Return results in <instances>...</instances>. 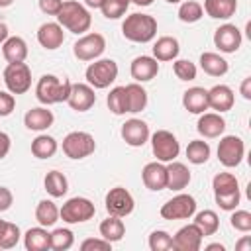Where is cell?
<instances>
[{
	"label": "cell",
	"instance_id": "58",
	"mask_svg": "<svg viewBox=\"0 0 251 251\" xmlns=\"http://www.w3.org/2000/svg\"><path fill=\"white\" fill-rule=\"evenodd\" d=\"M12 4H14V0H0V8H8Z\"/></svg>",
	"mask_w": 251,
	"mask_h": 251
},
{
	"label": "cell",
	"instance_id": "60",
	"mask_svg": "<svg viewBox=\"0 0 251 251\" xmlns=\"http://www.w3.org/2000/svg\"><path fill=\"white\" fill-rule=\"evenodd\" d=\"M2 226H4V220H0V229H2Z\"/></svg>",
	"mask_w": 251,
	"mask_h": 251
},
{
	"label": "cell",
	"instance_id": "12",
	"mask_svg": "<svg viewBox=\"0 0 251 251\" xmlns=\"http://www.w3.org/2000/svg\"><path fill=\"white\" fill-rule=\"evenodd\" d=\"M104 204H106V212L110 216H118V218H126L133 212L135 208V200L133 196L129 194V190H126L124 186H114L108 190L106 198H104Z\"/></svg>",
	"mask_w": 251,
	"mask_h": 251
},
{
	"label": "cell",
	"instance_id": "5",
	"mask_svg": "<svg viewBox=\"0 0 251 251\" xmlns=\"http://www.w3.org/2000/svg\"><path fill=\"white\" fill-rule=\"evenodd\" d=\"M96 214V206L92 200L84 196H75L69 198L61 208H59V218L67 224H84L92 220Z\"/></svg>",
	"mask_w": 251,
	"mask_h": 251
},
{
	"label": "cell",
	"instance_id": "3",
	"mask_svg": "<svg viewBox=\"0 0 251 251\" xmlns=\"http://www.w3.org/2000/svg\"><path fill=\"white\" fill-rule=\"evenodd\" d=\"M73 82L69 78H59L57 75H43L35 84V98L43 106L67 102Z\"/></svg>",
	"mask_w": 251,
	"mask_h": 251
},
{
	"label": "cell",
	"instance_id": "18",
	"mask_svg": "<svg viewBox=\"0 0 251 251\" xmlns=\"http://www.w3.org/2000/svg\"><path fill=\"white\" fill-rule=\"evenodd\" d=\"M129 73H131V78L135 82H149L159 73V61L155 57H149V55H139L131 61Z\"/></svg>",
	"mask_w": 251,
	"mask_h": 251
},
{
	"label": "cell",
	"instance_id": "44",
	"mask_svg": "<svg viewBox=\"0 0 251 251\" xmlns=\"http://www.w3.org/2000/svg\"><path fill=\"white\" fill-rule=\"evenodd\" d=\"M173 73L176 75L178 80H194L198 69H196V65H194L192 61H188V59H175V63H173Z\"/></svg>",
	"mask_w": 251,
	"mask_h": 251
},
{
	"label": "cell",
	"instance_id": "14",
	"mask_svg": "<svg viewBox=\"0 0 251 251\" xmlns=\"http://www.w3.org/2000/svg\"><path fill=\"white\" fill-rule=\"evenodd\" d=\"M67 104L75 112H88L96 104V94L94 88L88 82H73L71 94L67 98Z\"/></svg>",
	"mask_w": 251,
	"mask_h": 251
},
{
	"label": "cell",
	"instance_id": "19",
	"mask_svg": "<svg viewBox=\"0 0 251 251\" xmlns=\"http://www.w3.org/2000/svg\"><path fill=\"white\" fill-rule=\"evenodd\" d=\"M141 178H143L145 188H149L153 192L165 190L167 188V167L161 161H151L143 167Z\"/></svg>",
	"mask_w": 251,
	"mask_h": 251
},
{
	"label": "cell",
	"instance_id": "40",
	"mask_svg": "<svg viewBox=\"0 0 251 251\" xmlns=\"http://www.w3.org/2000/svg\"><path fill=\"white\" fill-rule=\"evenodd\" d=\"M212 188H214V194L233 192V190H239V182H237L235 175H231V173H218L212 178Z\"/></svg>",
	"mask_w": 251,
	"mask_h": 251
},
{
	"label": "cell",
	"instance_id": "48",
	"mask_svg": "<svg viewBox=\"0 0 251 251\" xmlns=\"http://www.w3.org/2000/svg\"><path fill=\"white\" fill-rule=\"evenodd\" d=\"M16 108V98L12 92H4L0 90V118H6L14 112Z\"/></svg>",
	"mask_w": 251,
	"mask_h": 251
},
{
	"label": "cell",
	"instance_id": "37",
	"mask_svg": "<svg viewBox=\"0 0 251 251\" xmlns=\"http://www.w3.org/2000/svg\"><path fill=\"white\" fill-rule=\"evenodd\" d=\"M204 16V10H202V4L196 2V0H184L180 2L178 6V20L182 24H196L200 22Z\"/></svg>",
	"mask_w": 251,
	"mask_h": 251
},
{
	"label": "cell",
	"instance_id": "11",
	"mask_svg": "<svg viewBox=\"0 0 251 251\" xmlns=\"http://www.w3.org/2000/svg\"><path fill=\"white\" fill-rule=\"evenodd\" d=\"M245 157V143L241 137L237 135H224L218 143V161L227 167L233 169L237 167Z\"/></svg>",
	"mask_w": 251,
	"mask_h": 251
},
{
	"label": "cell",
	"instance_id": "27",
	"mask_svg": "<svg viewBox=\"0 0 251 251\" xmlns=\"http://www.w3.org/2000/svg\"><path fill=\"white\" fill-rule=\"evenodd\" d=\"M200 69L210 75V76H224L227 71H229V65L227 61L220 55V53H214V51H204L200 55Z\"/></svg>",
	"mask_w": 251,
	"mask_h": 251
},
{
	"label": "cell",
	"instance_id": "50",
	"mask_svg": "<svg viewBox=\"0 0 251 251\" xmlns=\"http://www.w3.org/2000/svg\"><path fill=\"white\" fill-rule=\"evenodd\" d=\"M14 204V194L8 186H0V212L10 210Z\"/></svg>",
	"mask_w": 251,
	"mask_h": 251
},
{
	"label": "cell",
	"instance_id": "17",
	"mask_svg": "<svg viewBox=\"0 0 251 251\" xmlns=\"http://www.w3.org/2000/svg\"><path fill=\"white\" fill-rule=\"evenodd\" d=\"M37 41L47 51L59 49L63 45V41H65L63 25L59 22H45V24H41L39 29H37Z\"/></svg>",
	"mask_w": 251,
	"mask_h": 251
},
{
	"label": "cell",
	"instance_id": "41",
	"mask_svg": "<svg viewBox=\"0 0 251 251\" xmlns=\"http://www.w3.org/2000/svg\"><path fill=\"white\" fill-rule=\"evenodd\" d=\"M20 237H22L20 227L16 224H12V222H4V226L0 229V249H12V247H16L18 241H20Z\"/></svg>",
	"mask_w": 251,
	"mask_h": 251
},
{
	"label": "cell",
	"instance_id": "33",
	"mask_svg": "<svg viewBox=\"0 0 251 251\" xmlns=\"http://www.w3.org/2000/svg\"><path fill=\"white\" fill-rule=\"evenodd\" d=\"M57 149H59L57 139L47 133H41L31 141V153L37 159H51L57 153Z\"/></svg>",
	"mask_w": 251,
	"mask_h": 251
},
{
	"label": "cell",
	"instance_id": "39",
	"mask_svg": "<svg viewBox=\"0 0 251 251\" xmlns=\"http://www.w3.org/2000/svg\"><path fill=\"white\" fill-rule=\"evenodd\" d=\"M108 110L116 116H124L127 112V98H126V86H114L106 98Z\"/></svg>",
	"mask_w": 251,
	"mask_h": 251
},
{
	"label": "cell",
	"instance_id": "28",
	"mask_svg": "<svg viewBox=\"0 0 251 251\" xmlns=\"http://www.w3.org/2000/svg\"><path fill=\"white\" fill-rule=\"evenodd\" d=\"M202 10L214 20H229L237 10V0H204Z\"/></svg>",
	"mask_w": 251,
	"mask_h": 251
},
{
	"label": "cell",
	"instance_id": "13",
	"mask_svg": "<svg viewBox=\"0 0 251 251\" xmlns=\"http://www.w3.org/2000/svg\"><path fill=\"white\" fill-rule=\"evenodd\" d=\"M241 41H243V35L239 27L233 24H222L214 31V45L222 53H235L241 47Z\"/></svg>",
	"mask_w": 251,
	"mask_h": 251
},
{
	"label": "cell",
	"instance_id": "21",
	"mask_svg": "<svg viewBox=\"0 0 251 251\" xmlns=\"http://www.w3.org/2000/svg\"><path fill=\"white\" fill-rule=\"evenodd\" d=\"M196 129L202 137L206 139H214V137H220L226 129V120L222 118V114L218 112H202L200 118H198V124H196Z\"/></svg>",
	"mask_w": 251,
	"mask_h": 251
},
{
	"label": "cell",
	"instance_id": "54",
	"mask_svg": "<svg viewBox=\"0 0 251 251\" xmlns=\"http://www.w3.org/2000/svg\"><path fill=\"white\" fill-rule=\"evenodd\" d=\"M10 37V31H8V25L4 22H0V45Z\"/></svg>",
	"mask_w": 251,
	"mask_h": 251
},
{
	"label": "cell",
	"instance_id": "35",
	"mask_svg": "<svg viewBox=\"0 0 251 251\" xmlns=\"http://www.w3.org/2000/svg\"><path fill=\"white\" fill-rule=\"evenodd\" d=\"M210 153H212V149H210L208 141H204V139H192L186 145V159L192 165H204L210 159Z\"/></svg>",
	"mask_w": 251,
	"mask_h": 251
},
{
	"label": "cell",
	"instance_id": "8",
	"mask_svg": "<svg viewBox=\"0 0 251 251\" xmlns=\"http://www.w3.org/2000/svg\"><path fill=\"white\" fill-rule=\"evenodd\" d=\"M159 212L163 220H190L196 212V200L194 196L180 192L171 200H167Z\"/></svg>",
	"mask_w": 251,
	"mask_h": 251
},
{
	"label": "cell",
	"instance_id": "47",
	"mask_svg": "<svg viewBox=\"0 0 251 251\" xmlns=\"http://www.w3.org/2000/svg\"><path fill=\"white\" fill-rule=\"evenodd\" d=\"M80 249L82 251H110L112 249V243L110 241H106V239H94V237H90V239H84L82 243H80Z\"/></svg>",
	"mask_w": 251,
	"mask_h": 251
},
{
	"label": "cell",
	"instance_id": "56",
	"mask_svg": "<svg viewBox=\"0 0 251 251\" xmlns=\"http://www.w3.org/2000/svg\"><path fill=\"white\" fill-rule=\"evenodd\" d=\"M226 247L222 245V243H210V245H206V251H224Z\"/></svg>",
	"mask_w": 251,
	"mask_h": 251
},
{
	"label": "cell",
	"instance_id": "7",
	"mask_svg": "<svg viewBox=\"0 0 251 251\" xmlns=\"http://www.w3.org/2000/svg\"><path fill=\"white\" fill-rule=\"evenodd\" d=\"M61 147H63V153L69 159L78 161V159H84V157L94 153L96 141L88 131H71V133L65 135Z\"/></svg>",
	"mask_w": 251,
	"mask_h": 251
},
{
	"label": "cell",
	"instance_id": "23",
	"mask_svg": "<svg viewBox=\"0 0 251 251\" xmlns=\"http://www.w3.org/2000/svg\"><path fill=\"white\" fill-rule=\"evenodd\" d=\"M55 122V116L51 110H47V106H37L25 112L24 116V126L31 131H45L47 127H51Z\"/></svg>",
	"mask_w": 251,
	"mask_h": 251
},
{
	"label": "cell",
	"instance_id": "31",
	"mask_svg": "<svg viewBox=\"0 0 251 251\" xmlns=\"http://www.w3.org/2000/svg\"><path fill=\"white\" fill-rule=\"evenodd\" d=\"M126 98H127V112L137 114L141 110H145L147 106V90L141 86V82H131L126 84Z\"/></svg>",
	"mask_w": 251,
	"mask_h": 251
},
{
	"label": "cell",
	"instance_id": "2",
	"mask_svg": "<svg viewBox=\"0 0 251 251\" xmlns=\"http://www.w3.org/2000/svg\"><path fill=\"white\" fill-rule=\"evenodd\" d=\"M122 33L127 41L133 43H149L157 35V20L149 14H129L122 24Z\"/></svg>",
	"mask_w": 251,
	"mask_h": 251
},
{
	"label": "cell",
	"instance_id": "38",
	"mask_svg": "<svg viewBox=\"0 0 251 251\" xmlns=\"http://www.w3.org/2000/svg\"><path fill=\"white\" fill-rule=\"evenodd\" d=\"M75 243V235L67 227H57L49 233V249L53 251H67Z\"/></svg>",
	"mask_w": 251,
	"mask_h": 251
},
{
	"label": "cell",
	"instance_id": "52",
	"mask_svg": "<svg viewBox=\"0 0 251 251\" xmlns=\"http://www.w3.org/2000/svg\"><path fill=\"white\" fill-rule=\"evenodd\" d=\"M239 92L245 100H251V76H245L241 80V86H239Z\"/></svg>",
	"mask_w": 251,
	"mask_h": 251
},
{
	"label": "cell",
	"instance_id": "9",
	"mask_svg": "<svg viewBox=\"0 0 251 251\" xmlns=\"http://www.w3.org/2000/svg\"><path fill=\"white\" fill-rule=\"evenodd\" d=\"M2 76L8 92L12 94H24L31 88V69L25 63H8Z\"/></svg>",
	"mask_w": 251,
	"mask_h": 251
},
{
	"label": "cell",
	"instance_id": "1",
	"mask_svg": "<svg viewBox=\"0 0 251 251\" xmlns=\"http://www.w3.org/2000/svg\"><path fill=\"white\" fill-rule=\"evenodd\" d=\"M55 18L63 25V29L76 33V35H82L92 25V16H90L88 8L76 0H65Z\"/></svg>",
	"mask_w": 251,
	"mask_h": 251
},
{
	"label": "cell",
	"instance_id": "20",
	"mask_svg": "<svg viewBox=\"0 0 251 251\" xmlns=\"http://www.w3.org/2000/svg\"><path fill=\"white\" fill-rule=\"evenodd\" d=\"M233 102H235V96L227 84H216L208 90V108L216 110L218 114L229 112L233 108Z\"/></svg>",
	"mask_w": 251,
	"mask_h": 251
},
{
	"label": "cell",
	"instance_id": "46",
	"mask_svg": "<svg viewBox=\"0 0 251 251\" xmlns=\"http://www.w3.org/2000/svg\"><path fill=\"white\" fill-rule=\"evenodd\" d=\"M214 198H216V204H218L222 210H226V212H231V210H235V208L239 206L241 194H239V190H233V192L214 194Z\"/></svg>",
	"mask_w": 251,
	"mask_h": 251
},
{
	"label": "cell",
	"instance_id": "25",
	"mask_svg": "<svg viewBox=\"0 0 251 251\" xmlns=\"http://www.w3.org/2000/svg\"><path fill=\"white\" fill-rule=\"evenodd\" d=\"M178 51H180L178 39L173 37V35H161V37L153 43V57H155L159 63L175 61V59L178 57Z\"/></svg>",
	"mask_w": 251,
	"mask_h": 251
},
{
	"label": "cell",
	"instance_id": "4",
	"mask_svg": "<svg viewBox=\"0 0 251 251\" xmlns=\"http://www.w3.org/2000/svg\"><path fill=\"white\" fill-rule=\"evenodd\" d=\"M84 78L92 88H108L118 78V63L114 59H94L86 67Z\"/></svg>",
	"mask_w": 251,
	"mask_h": 251
},
{
	"label": "cell",
	"instance_id": "24",
	"mask_svg": "<svg viewBox=\"0 0 251 251\" xmlns=\"http://www.w3.org/2000/svg\"><path fill=\"white\" fill-rule=\"evenodd\" d=\"M182 106L186 112L190 114H202L208 110V90L202 86H192L188 90H184L182 94Z\"/></svg>",
	"mask_w": 251,
	"mask_h": 251
},
{
	"label": "cell",
	"instance_id": "51",
	"mask_svg": "<svg viewBox=\"0 0 251 251\" xmlns=\"http://www.w3.org/2000/svg\"><path fill=\"white\" fill-rule=\"evenodd\" d=\"M10 147H12V139L6 131H0V159H4L8 153H10Z\"/></svg>",
	"mask_w": 251,
	"mask_h": 251
},
{
	"label": "cell",
	"instance_id": "32",
	"mask_svg": "<svg viewBox=\"0 0 251 251\" xmlns=\"http://www.w3.org/2000/svg\"><path fill=\"white\" fill-rule=\"evenodd\" d=\"M43 186L51 198H61L69 190V180L61 171H49L43 178Z\"/></svg>",
	"mask_w": 251,
	"mask_h": 251
},
{
	"label": "cell",
	"instance_id": "57",
	"mask_svg": "<svg viewBox=\"0 0 251 251\" xmlns=\"http://www.w3.org/2000/svg\"><path fill=\"white\" fill-rule=\"evenodd\" d=\"M129 4H135V6H151L153 0H127Z\"/></svg>",
	"mask_w": 251,
	"mask_h": 251
},
{
	"label": "cell",
	"instance_id": "22",
	"mask_svg": "<svg viewBox=\"0 0 251 251\" xmlns=\"http://www.w3.org/2000/svg\"><path fill=\"white\" fill-rule=\"evenodd\" d=\"M167 167V188L169 190H175V192H180L184 190L188 184H190V171L184 163H178V161H171Z\"/></svg>",
	"mask_w": 251,
	"mask_h": 251
},
{
	"label": "cell",
	"instance_id": "15",
	"mask_svg": "<svg viewBox=\"0 0 251 251\" xmlns=\"http://www.w3.org/2000/svg\"><path fill=\"white\" fill-rule=\"evenodd\" d=\"M120 135H122V139H124L129 147H143V145L149 141L151 131H149V126H147L143 120L131 118V120H127V122L122 126Z\"/></svg>",
	"mask_w": 251,
	"mask_h": 251
},
{
	"label": "cell",
	"instance_id": "49",
	"mask_svg": "<svg viewBox=\"0 0 251 251\" xmlns=\"http://www.w3.org/2000/svg\"><path fill=\"white\" fill-rule=\"evenodd\" d=\"M63 6V0H39V10L47 16H57Z\"/></svg>",
	"mask_w": 251,
	"mask_h": 251
},
{
	"label": "cell",
	"instance_id": "34",
	"mask_svg": "<svg viewBox=\"0 0 251 251\" xmlns=\"http://www.w3.org/2000/svg\"><path fill=\"white\" fill-rule=\"evenodd\" d=\"M35 220L43 227L55 226V222L59 220V208H57V204L53 200H39V204L35 206Z\"/></svg>",
	"mask_w": 251,
	"mask_h": 251
},
{
	"label": "cell",
	"instance_id": "26",
	"mask_svg": "<svg viewBox=\"0 0 251 251\" xmlns=\"http://www.w3.org/2000/svg\"><path fill=\"white\" fill-rule=\"evenodd\" d=\"M2 55L8 63H24L27 57V43L20 35H10L2 43Z\"/></svg>",
	"mask_w": 251,
	"mask_h": 251
},
{
	"label": "cell",
	"instance_id": "29",
	"mask_svg": "<svg viewBox=\"0 0 251 251\" xmlns=\"http://www.w3.org/2000/svg\"><path fill=\"white\" fill-rule=\"evenodd\" d=\"M98 229H100V237L106 239V241H110V243H116V241H120L126 235V226H124L122 218L110 216V214H108L106 220L100 222V227Z\"/></svg>",
	"mask_w": 251,
	"mask_h": 251
},
{
	"label": "cell",
	"instance_id": "6",
	"mask_svg": "<svg viewBox=\"0 0 251 251\" xmlns=\"http://www.w3.org/2000/svg\"><path fill=\"white\" fill-rule=\"evenodd\" d=\"M151 139V151L157 157V161L161 163H171L178 157L180 153V143L176 139V135L169 129H157L153 135H149Z\"/></svg>",
	"mask_w": 251,
	"mask_h": 251
},
{
	"label": "cell",
	"instance_id": "43",
	"mask_svg": "<svg viewBox=\"0 0 251 251\" xmlns=\"http://www.w3.org/2000/svg\"><path fill=\"white\" fill-rule=\"evenodd\" d=\"M149 249L151 251H171L173 249V235L165 229H155L149 235Z\"/></svg>",
	"mask_w": 251,
	"mask_h": 251
},
{
	"label": "cell",
	"instance_id": "36",
	"mask_svg": "<svg viewBox=\"0 0 251 251\" xmlns=\"http://www.w3.org/2000/svg\"><path fill=\"white\" fill-rule=\"evenodd\" d=\"M194 224L200 227L202 235H214L220 227V218L214 210H202V212H194Z\"/></svg>",
	"mask_w": 251,
	"mask_h": 251
},
{
	"label": "cell",
	"instance_id": "30",
	"mask_svg": "<svg viewBox=\"0 0 251 251\" xmlns=\"http://www.w3.org/2000/svg\"><path fill=\"white\" fill-rule=\"evenodd\" d=\"M24 245L27 251H47L49 249V231L43 226L29 227L24 233Z\"/></svg>",
	"mask_w": 251,
	"mask_h": 251
},
{
	"label": "cell",
	"instance_id": "55",
	"mask_svg": "<svg viewBox=\"0 0 251 251\" xmlns=\"http://www.w3.org/2000/svg\"><path fill=\"white\" fill-rule=\"evenodd\" d=\"M82 2H84L86 8H94V10H96V8L100 10V6L104 4V0H82Z\"/></svg>",
	"mask_w": 251,
	"mask_h": 251
},
{
	"label": "cell",
	"instance_id": "10",
	"mask_svg": "<svg viewBox=\"0 0 251 251\" xmlns=\"http://www.w3.org/2000/svg\"><path fill=\"white\" fill-rule=\"evenodd\" d=\"M106 49V39L102 33H82L75 45H73V55L78 59V61H94L98 59Z\"/></svg>",
	"mask_w": 251,
	"mask_h": 251
},
{
	"label": "cell",
	"instance_id": "59",
	"mask_svg": "<svg viewBox=\"0 0 251 251\" xmlns=\"http://www.w3.org/2000/svg\"><path fill=\"white\" fill-rule=\"evenodd\" d=\"M167 2H169V4H180L182 0H167Z\"/></svg>",
	"mask_w": 251,
	"mask_h": 251
},
{
	"label": "cell",
	"instance_id": "42",
	"mask_svg": "<svg viewBox=\"0 0 251 251\" xmlns=\"http://www.w3.org/2000/svg\"><path fill=\"white\" fill-rule=\"evenodd\" d=\"M127 6H129L127 0H104V4L100 6V12L108 20H118L127 12Z\"/></svg>",
	"mask_w": 251,
	"mask_h": 251
},
{
	"label": "cell",
	"instance_id": "53",
	"mask_svg": "<svg viewBox=\"0 0 251 251\" xmlns=\"http://www.w3.org/2000/svg\"><path fill=\"white\" fill-rule=\"evenodd\" d=\"M235 251H251V237L245 235L235 243Z\"/></svg>",
	"mask_w": 251,
	"mask_h": 251
},
{
	"label": "cell",
	"instance_id": "16",
	"mask_svg": "<svg viewBox=\"0 0 251 251\" xmlns=\"http://www.w3.org/2000/svg\"><path fill=\"white\" fill-rule=\"evenodd\" d=\"M202 239H204V235H202L200 227L192 222L188 226H182L175 233V237H173V249H176V251H198L200 245H202Z\"/></svg>",
	"mask_w": 251,
	"mask_h": 251
},
{
	"label": "cell",
	"instance_id": "45",
	"mask_svg": "<svg viewBox=\"0 0 251 251\" xmlns=\"http://www.w3.org/2000/svg\"><path fill=\"white\" fill-rule=\"evenodd\" d=\"M233 214H231V218H229V226L233 227V229H237V231H243V233H247V231H251V212H247V210H231Z\"/></svg>",
	"mask_w": 251,
	"mask_h": 251
}]
</instances>
